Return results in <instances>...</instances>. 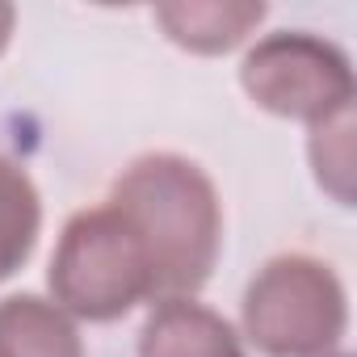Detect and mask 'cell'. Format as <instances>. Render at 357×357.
Masks as SVG:
<instances>
[{"label": "cell", "mask_w": 357, "mask_h": 357, "mask_svg": "<svg viewBox=\"0 0 357 357\" xmlns=\"http://www.w3.org/2000/svg\"><path fill=\"white\" fill-rule=\"evenodd\" d=\"M109 206L139 236L160 298H194L223 248V202L202 164L176 151L130 160L109 190Z\"/></svg>", "instance_id": "obj_1"}, {"label": "cell", "mask_w": 357, "mask_h": 357, "mask_svg": "<svg viewBox=\"0 0 357 357\" xmlns=\"http://www.w3.org/2000/svg\"><path fill=\"white\" fill-rule=\"evenodd\" d=\"M240 328V340L265 357H332L349 332L344 282L319 257L282 252L252 273Z\"/></svg>", "instance_id": "obj_2"}, {"label": "cell", "mask_w": 357, "mask_h": 357, "mask_svg": "<svg viewBox=\"0 0 357 357\" xmlns=\"http://www.w3.org/2000/svg\"><path fill=\"white\" fill-rule=\"evenodd\" d=\"M47 286L55 307L89 324H114L139 303L155 298L147 252L109 202L80 211L63 223L51 252Z\"/></svg>", "instance_id": "obj_3"}, {"label": "cell", "mask_w": 357, "mask_h": 357, "mask_svg": "<svg viewBox=\"0 0 357 357\" xmlns=\"http://www.w3.org/2000/svg\"><path fill=\"white\" fill-rule=\"evenodd\" d=\"M240 84L265 114L307 126L349 114L357 97L349 55L311 30H278L257 38L240 63Z\"/></svg>", "instance_id": "obj_4"}, {"label": "cell", "mask_w": 357, "mask_h": 357, "mask_svg": "<svg viewBox=\"0 0 357 357\" xmlns=\"http://www.w3.org/2000/svg\"><path fill=\"white\" fill-rule=\"evenodd\" d=\"M139 357H248L231 319L198 298H160L139 328Z\"/></svg>", "instance_id": "obj_5"}, {"label": "cell", "mask_w": 357, "mask_h": 357, "mask_svg": "<svg viewBox=\"0 0 357 357\" xmlns=\"http://www.w3.org/2000/svg\"><path fill=\"white\" fill-rule=\"evenodd\" d=\"M151 17L160 22L168 43L194 55H223L252 38V30L265 22V5L261 0H172V5H155Z\"/></svg>", "instance_id": "obj_6"}, {"label": "cell", "mask_w": 357, "mask_h": 357, "mask_svg": "<svg viewBox=\"0 0 357 357\" xmlns=\"http://www.w3.org/2000/svg\"><path fill=\"white\" fill-rule=\"evenodd\" d=\"M0 357H84L76 319L43 294L0 298Z\"/></svg>", "instance_id": "obj_7"}, {"label": "cell", "mask_w": 357, "mask_h": 357, "mask_svg": "<svg viewBox=\"0 0 357 357\" xmlns=\"http://www.w3.org/2000/svg\"><path fill=\"white\" fill-rule=\"evenodd\" d=\"M43 236V198L34 176L0 155V282L13 278L38 248Z\"/></svg>", "instance_id": "obj_8"}, {"label": "cell", "mask_w": 357, "mask_h": 357, "mask_svg": "<svg viewBox=\"0 0 357 357\" xmlns=\"http://www.w3.org/2000/svg\"><path fill=\"white\" fill-rule=\"evenodd\" d=\"M311 168L319 190H328L340 206H353V109L311 126Z\"/></svg>", "instance_id": "obj_9"}, {"label": "cell", "mask_w": 357, "mask_h": 357, "mask_svg": "<svg viewBox=\"0 0 357 357\" xmlns=\"http://www.w3.org/2000/svg\"><path fill=\"white\" fill-rule=\"evenodd\" d=\"M13 30H17V9L0 0V55H5V47H9V38H13Z\"/></svg>", "instance_id": "obj_10"}, {"label": "cell", "mask_w": 357, "mask_h": 357, "mask_svg": "<svg viewBox=\"0 0 357 357\" xmlns=\"http://www.w3.org/2000/svg\"><path fill=\"white\" fill-rule=\"evenodd\" d=\"M332 357H349V353H332Z\"/></svg>", "instance_id": "obj_11"}]
</instances>
